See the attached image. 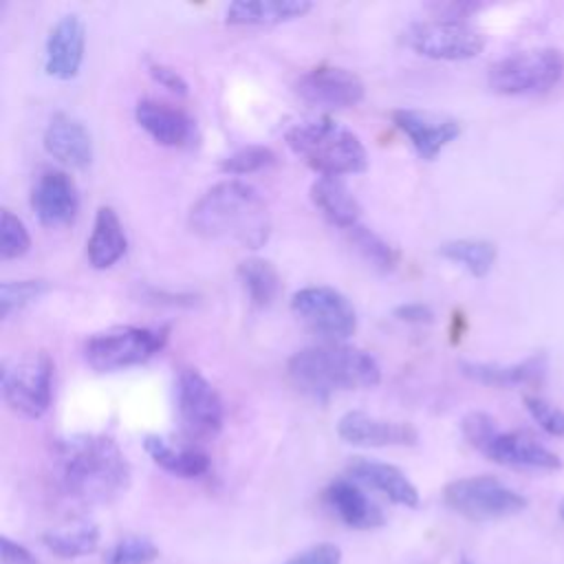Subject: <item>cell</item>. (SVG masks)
I'll return each instance as SVG.
<instances>
[{
  "mask_svg": "<svg viewBox=\"0 0 564 564\" xmlns=\"http://www.w3.org/2000/svg\"><path fill=\"white\" fill-rule=\"evenodd\" d=\"M57 489L79 505H104L130 485V463L108 434H73L53 447Z\"/></svg>",
  "mask_w": 564,
  "mask_h": 564,
  "instance_id": "obj_1",
  "label": "cell"
},
{
  "mask_svg": "<svg viewBox=\"0 0 564 564\" xmlns=\"http://www.w3.org/2000/svg\"><path fill=\"white\" fill-rule=\"evenodd\" d=\"M189 227L207 240L260 249L271 236V214L253 185L227 178L212 185L192 205Z\"/></svg>",
  "mask_w": 564,
  "mask_h": 564,
  "instance_id": "obj_2",
  "label": "cell"
},
{
  "mask_svg": "<svg viewBox=\"0 0 564 564\" xmlns=\"http://www.w3.org/2000/svg\"><path fill=\"white\" fill-rule=\"evenodd\" d=\"M286 375L302 394L315 401H326L335 392L375 388L381 381V368L370 352L339 341L293 352Z\"/></svg>",
  "mask_w": 564,
  "mask_h": 564,
  "instance_id": "obj_3",
  "label": "cell"
},
{
  "mask_svg": "<svg viewBox=\"0 0 564 564\" xmlns=\"http://www.w3.org/2000/svg\"><path fill=\"white\" fill-rule=\"evenodd\" d=\"M300 161L322 176L359 174L368 167V150L361 139L330 117L297 121L284 134Z\"/></svg>",
  "mask_w": 564,
  "mask_h": 564,
  "instance_id": "obj_4",
  "label": "cell"
},
{
  "mask_svg": "<svg viewBox=\"0 0 564 564\" xmlns=\"http://www.w3.org/2000/svg\"><path fill=\"white\" fill-rule=\"evenodd\" d=\"M465 441L478 449L489 460L516 467V469H544L553 471L562 467V460L555 452L542 445L531 432L527 430H511L500 432L496 419L487 412H469L463 416L460 423Z\"/></svg>",
  "mask_w": 564,
  "mask_h": 564,
  "instance_id": "obj_5",
  "label": "cell"
},
{
  "mask_svg": "<svg viewBox=\"0 0 564 564\" xmlns=\"http://www.w3.org/2000/svg\"><path fill=\"white\" fill-rule=\"evenodd\" d=\"M167 337V326H112L86 339L84 359L97 372L126 370L159 355Z\"/></svg>",
  "mask_w": 564,
  "mask_h": 564,
  "instance_id": "obj_6",
  "label": "cell"
},
{
  "mask_svg": "<svg viewBox=\"0 0 564 564\" xmlns=\"http://www.w3.org/2000/svg\"><path fill=\"white\" fill-rule=\"evenodd\" d=\"M55 364L46 350H26L9 357L0 370L4 403L20 416L40 419L53 399Z\"/></svg>",
  "mask_w": 564,
  "mask_h": 564,
  "instance_id": "obj_7",
  "label": "cell"
},
{
  "mask_svg": "<svg viewBox=\"0 0 564 564\" xmlns=\"http://www.w3.org/2000/svg\"><path fill=\"white\" fill-rule=\"evenodd\" d=\"M564 75V53L560 48H531L494 62L487 84L498 95H538L551 90Z\"/></svg>",
  "mask_w": 564,
  "mask_h": 564,
  "instance_id": "obj_8",
  "label": "cell"
},
{
  "mask_svg": "<svg viewBox=\"0 0 564 564\" xmlns=\"http://www.w3.org/2000/svg\"><path fill=\"white\" fill-rule=\"evenodd\" d=\"M449 509L469 520H500L527 509V498L494 476L456 478L443 487Z\"/></svg>",
  "mask_w": 564,
  "mask_h": 564,
  "instance_id": "obj_9",
  "label": "cell"
},
{
  "mask_svg": "<svg viewBox=\"0 0 564 564\" xmlns=\"http://www.w3.org/2000/svg\"><path fill=\"white\" fill-rule=\"evenodd\" d=\"M405 44L427 59L463 62L480 55L485 48V35L465 20L436 18L414 22L405 31Z\"/></svg>",
  "mask_w": 564,
  "mask_h": 564,
  "instance_id": "obj_10",
  "label": "cell"
},
{
  "mask_svg": "<svg viewBox=\"0 0 564 564\" xmlns=\"http://www.w3.org/2000/svg\"><path fill=\"white\" fill-rule=\"evenodd\" d=\"M293 315L313 333L333 341L348 339L357 330V311L350 300L333 286H304L291 297Z\"/></svg>",
  "mask_w": 564,
  "mask_h": 564,
  "instance_id": "obj_11",
  "label": "cell"
},
{
  "mask_svg": "<svg viewBox=\"0 0 564 564\" xmlns=\"http://www.w3.org/2000/svg\"><path fill=\"white\" fill-rule=\"evenodd\" d=\"M176 410L189 438H214L223 430V399L212 381L196 368H183L176 377Z\"/></svg>",
  "mask_w": 564,
  "mask_h": 564,
  "instance_id": "obj_12",
  "label": "cell"
},
{
  "mask_svg": "<svg viewBox=\"0 0 564 564\" xmlns=\"http://www.w3.org/2000/svg\"><path fill=\"white\" fill-rule=\"evenodd\" d=\"M295 95L317 110H344L364 99L366 86L357 73L344 66L319 64L297 77Z\"/></svg>",
  "mask_w": 564,
  "mask_h": 564,
  "instance_id": "obj_13",
  "label": "cell"
},
{
  "mask_svg": "<svg viewBox=\"0 0 564 564\" xmlns=\"http://www.w3.org/2000/svg\"><path fill=\"white\" fill-rule=\"evenodd\" d=\"M392 123L408 137L414 152L425 161L436 159L463 132L458 119L416 108L392 110Z\"/></svg>",
  "mask_w": 564,
  "mask_h": 564,
  "instance_id": "obj_14",
  "label": "cell"
},
{
  "mask_svg": "<svg viewBox=\"0 0 564 564\" xmlns=\"http://www.w3.org/2000/svg\"><path fill=\"white\" fill-rule=\"evenodd\" d=\"M31 209L48 229L70 225L79 212V189L73 176L55 167L40 172L31 189Z\"/></svg>",
  "mask_w": 564,
  "mask_h": 564,
  "instance_id": "obj_15",
  "label": "cell"
},
{
  "mask_svg": "<svg viewBox=\"0 0 564 564\" xmlns=\"http://www.w3.org/2000/svg\"><path fill=\"white\" fill-rule=\"evenodd\" d=\"M86 51V24L77 13L62 15L44 42V70L48 77L68 82L77 77Z\"/></svg>",
  "mask_w": 564,
  "mask_h": 564,
  "instance_id": "obj_16",
  "label": "cell"
},
{
  "mask_svg": "<svg viewBox=\"0 0 564 564\" xmlns=\"http://www.w3.org/2000/svg\"><path fill=\"white\" fill-rule=\"evenodd\" d=\"M337 434L344 443L359 447H410L419 443V432L408 421L379 419L361 410H350L337 421Z\"/></svg>",
  "mask_w": 564,
  "mask_h": 564,
  "instance_id": "obj_17",
  "label": "cell"
},
{
  "mask_svg": "<svg viewBox=\"0 0 564 564\" xmlns=\"http://www.w3.org/2000/svg\"><path fill=\"white\" fill-rule=\"evenodd\" d=\"M134 119L159 145L194 148L198 143L196 121L167 101L141 99L134 108Z\"/></svg>",
  "mask_w": 564,
  "mask_h": 564,
  "instance_id": "obj_18",
  "label": "cell"
},
{
  "mask_svg": "<svg viewBox=\"0 0 564 564\" xmlns=\"http://www.w3.org/2000/svg\"><path fill=\"white\" fill-rule=\"evenodd\" d=\"M42 145L57 163L84 170L93 163V137L88 128L68 112H55L42 134Z\"/></svg>",
  "mask_w": 564,
  "mask_h": 564,
  "instance_id": "obj_19",
  "label": "cell"
},
{
  "mask_svg": "<svg viewBox=\"0 0 564 564\" xmlns=\"http://www.w3.org/2000/svg\"><path fill=\"white\" fill-rule=\"evenodd\" d=\"M348 476L355 482H361L375 491H381L394 505H403L416 509L421 498L414 482L394 465L370 460V458H352L348 463Z\"/></svg>",
  "mask_w": 564,
  "mask_h": 564,
  "instance_id": "obj_20",
  "label": "cell"
},
{
  "mask_svg": "<svg viewBox=\"0 0 564 564\" xmlns=\"http://www.w3.org/2000/svg\"><path fill=\"white\" fill-rule=\"evenodd\" d=\"M460 372L482 386L516 388L538 386L546 375V355L538 352L518 364H489V361H460Z\"/></svg>",
  "mask_w": 564,
  "mask_h": 564,
  "instance_id": "obj_21",
  "label": "cell"
},
{
  "mask_svg": "<svg viewBox=\"0 0 564 564\" xmlns=\"http://www.w3.org/2000/svg\"><path fill=\"white\" fill-rule=\"evenodd\" d=\"M324 500L346 527L375 529L386 522L383 511L364 494V489L355 480H333L324 491Z\"/></svg>",
  "mask_w": 564,
  "mask_h": 564,
  "instance_id": "obj_22",
  "label": "cell"
},
{
  "mask_svg": "<svg viewBox=\"0 0 564 564\" xmlns=\"http://www.w3.org/2000/svg\"><path fill=\"white\" fill-rule=\"evenodd\" d=\"M313 9L308 0H238L225 9L231 26H271L304 18Z\"/></svg>",
  "mask_w": 564,
  "mask_h": 564,
  "instance_id": "obj_23",
  "label": "cell"
},
{
  "mask_svg": "<svg viewBox=\"0 0 564 564\" xmlns=\"http://www.w3.org/2000/svg\"><path fill=\"white\" fill-rule=\"evenodd\" d=\"M311 200L330 225L346 231L359 225L361 205L341 176H319L311 185Z\"/></svg>",
  "mask_w": 564,
  "mask_h": 564,
  "instance_id": "obj_24",
  "label": "cell"
},
{
  "mask_svg": "<svg viewBox=\"0 0 564 564\" xmlns=\"http://www.w3.org/2000/svg\"><path fill=\"white\" fill-rule=\"evenodd\" d=\"M128 249V238L117 212L108 205L95 214L93 231L86 240V256L95 269H110L117 264Z\"/></svg>",
  "mask_w": 564,
  "mask_h": 564,
  "instance_id": "obj_25",
  "label": "cell"
},
{
  "mask_svg": "<svg viewBox=\"0 0 564 564\" xmlns=\"http://www.w3.org/2000/svg\"><path fill=\"white\" fill-rule=\"evenodd\" d=\"M145 454L167 474L178 478H198L209 469V456L189 445H174L159 434L143 438Z\"/></svg>",
  "mask_w": 564,
  "mask_h": 564,
  "instance_id": "obj_26",
  "label": "cell"
},
{
  "mask_svg": "<svg viewBox=\"0 0 564 564\" xmlns=\"http://www.w3.org/2000/svg\"><path fill=\"white\" fill-rule=\"evenodd\" d=\"M238 280L242 284V289L249 295V302L258 308L271 306L273 300L280 295L282 289V280L278 269L264 260V258H247L242 262H238Z\"/></svg>",
  "mask_w": 564,
  "mask_h": 564,
  "instance_id": "obj_27",
  "label": "cell"
},
{
  "mask_svg": "<svg viewBox=\"0 0 564 564\" xmlns=\"http://www.w3.org/2000/svg\"><path fill=\"white\" fill-rule=\"evenodd\" d=\"M438 253L449 260L460 264L469 275L474 278H485L498 258V249L489 240H478V238H458V240H447L438 247Z\"/></svg>",
  "mask_w": 564,
  "mask_h": 564,
  "instance_id": "obj_28",
  "label": "cell"
},
{
  "mask_svg": "<svg viewBox=\"0 0 564 564\" xmlns=\"http://www.w3.org/2000/svg\"><path fill=\"white\" fill-rule=\"evenodd\" d=\"M42 544L62 560L84 557L99 546V529L93 522H77L73 527L42 533Z\"/></svg>",
  "mask_w": 564,
  "mask_h": 564,
  "instance_id": "obj_29",
  "label": "cell"
},
{
  "mask_svg": "<svg viewBox=\"0 0 564 564\" xmlns=\"http://www.w3.org/2000/svg\"><path fill=\"white\" fill-rule=\"evenodd\" d=\"M348 238L355 245V249L361 253V258L370 262L375 269L392 271L399 264V251L372 229L364 225H355L348 229Z\"/></svg>",
  "mask_w": 564,
  "mask_h": 564,
  "instance_id": "obj_30",
  "label": "cell"
},
{
  "mask_svg": "<svg viewBox=\"0 0 564 564\" xmlns=\"http://www.w3.org/2000/svg\"><path fill=\"white\" fill-rule=\"evenodd\" d=\"M51 284L42 278H29V280H9L0 284V315L7 319L11 313H18L26 308L29 304L37 302Z\"/></svg>",
  "mask_w": 564,
  "mask_h": 564,
  "instance_id": "obj_31",
  "label": "cell"
},
{
  "mask_svg": "<svg viewBox=\"0 0 564 564\" xmlns=\"http://www.w3.org/2000/svg\"><path fill=\"white\" fill-rule=\"evenodd\" d=\"M156 557L159 549L150 538L126 535L108 549L104 564H152Z\"/></svg>",
  "mask_w": 564,
  "mask_h": 564,
  "instance_id": "obj_32",
  "label": "cell"
},
{
  "mask_svg": "<svg viewBox=\"0 0 564 564\" xmlns=\"http://www.w3.org/2000/svg\"><path fill=\"white\" fill-rule=\"evenodd\" d=\"M275 163V152L267 145H245L220 161V170L231 176H245L260 172Z\"/></svg>",
  "mask_w": 564,
  "mask_h": 564,
  "instance_id": "obj_33",
  "label": "cell"
},
{
  "mask_svg": "<svg viewBox=\"0 0 564 564\" xmlns=\"http://www.w3.org/2000/svg\"><path fill=\"white\" fill-rule=\"evenodd\" d=\"M31 249V236L24 223L11 214L9 209H2L0 214V258L2 260H15L24 256Z\"/></svg>",
  "mask_w": 564,
  "mask_h": 564,
  "instance_id": "obj_34",
  "label": "cell"
},
{
  "mask_svg": "<svg viewBox=\"0 0 564 564\" xmlns=\"http://www.w3.org/2000/svg\"><path fill=\"white\" fill-rule=\"evenodd\" d=\"M524 408L531 419L551 436H564V410L538 394H524Z\"/></svg>",
  "mask_w": 564,
  "mask_h": 564,
  "instance_id": "obj_35",
  "label": "cell"
},
{
  "mask_svg": "<svg viewBox=\"0 0 564 564\" xmlns=\"http://www.w3.org/2000/svg\"><path fill=\"white\" fill-rule=\"evenodd\" d=\"M284 564H341V551L330 542H322V544L308 546L306 551L295 553Z\"/></svg>",
  "mask_w": 564,
  "mask_h": 564,
  "instance_id": "obj_36",
  "label": "cell"
},
{
  "mask_svg": "<svg viewBox=\"0 0 564 564\" xmlns=\"http://www.w3.org/2000/svg\"><path fill=\"white\" fill-rule=\"evenodd\" d=\"M148 73H150V77H152L159 86L167 88V90L174 93V95H187V93H189V86H187L185 77H183L176 68H172V66H167V64L150 62V64H148Z\"/></svg>",
  "mask_w": 564,
  "mask_h": 564,
  "instance_id": "obj_37",
  "label": "cell"
},
{
  "mask_svg": "<svg viewBox=\"0 0 564 564\" xmlns=\"http://www.w3.org/2000/svg\"><path fill=\"white\" fill-rule=\"evenodd\" d=\"M392 315L399 319V322H408V324H430L434 322V311L432 306L423 304V302H405V304H399L394 306Z\"/></svg>",
  "mask_w": 564,
  "mask_h": 564,
  "instance_id": "obj_38",
  "label": "cell"
},
{
  "mask_svg": "<svg viewBox=\"0 0 564 564\" xmlns=\"http://www.w3.org/2000/svg\"><path fill=\"white\" fill-rule=\"evenodd\" d=\"M0 546H2V564H40V560L26 546L13 542L7 535L0 538Z\"/></svg>",
  "mask_w": 564,
  "mask_h": 564,
  "instance_id": "obj_39",
  "label": "cell"
},
{
  "mask_svg": "<svg viewBox=\"0 0 564 564\" xmlns=\"http://www.w3.org/2000/svg\"><path fill=\"white\" fill-rule=\"evenodd\" d=\"M456 564H471V562H469V557H467V555H460Z\"/></svg>",
  "mask_w": 564,
  "mask_h": 564,
  "instance_id": "obj_40",
  "label": "cell"
},
{
  "mask_svg": "<svg viewBox=\"0 0 564 564\" xmlns=\"http://www.w3.org/2000/svg\"><path fill=\"white\" fill-rule=\"evenodd\" d=\"M560 516H562V518H564V505H562V507H560Z\"/></svg>",
  "mask_w": 564,
  "mask_h": 564,
  "instance_id": "obj_41",
  "label": "cell"
}]
</instances>
